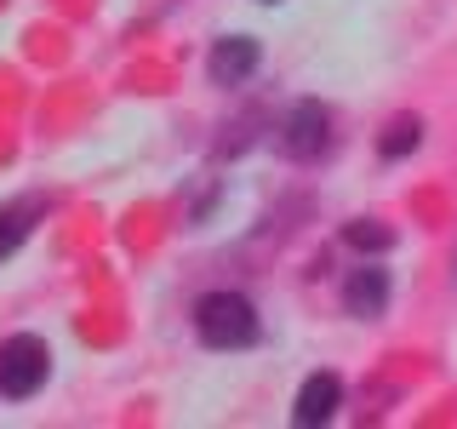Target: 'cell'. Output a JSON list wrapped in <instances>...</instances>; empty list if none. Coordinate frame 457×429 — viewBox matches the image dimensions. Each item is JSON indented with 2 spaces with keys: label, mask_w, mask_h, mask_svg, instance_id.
I'll use <instances>...</instances> for the list:
<instances>
[{
  "label": "cell",
  "mask_w": 457,
  "mask_h": 429,
  "mask_svg": "<svg viewBox=\"0 0 457 429\" xmlns=\"http://www.w3.org/2000/svg\"><path fill=\"white\" fill-rule=\"evenodd\" d=\"M280 149H286V161H320L326 149H332V114H326L320 97H303L292 114H286V126H280Z\"/></svg>",
  "instance_id": "3957f363"
},
{
  "label": "cell",
  "mask_w": 457,
  "mask_h": 429,
  "mask_svg": "<svg viewBox=\"0 0 457 429\" xmlns=\"http://www.w3.org/2000/svg\"><path fill=\"white\" fill-rule=\"evenodd\" d=\"M343 400V383L332 378V372H314V378H303V390H297V424L314 429V424H332Z\"/></svg>",
  "instance_id": "8992f818"
},
{
  "label": "cell",
  "mask_w": 457,
  "mask_h": 429,
  "mask_svg": "<svg viewBox=\"0 0 457 429\" xmlns=\"http://www.w3.org/2000/svg\"><path fill=\"white\" fill-rule=\"evenodd\" d=\"M263 6H275V0H263Z\"/></svg>",
  "instance_id": "30bf717a"
},
{
  "label": "cell",
  "mask_w": 457,
  "mask_h": 429,
  "mask_svg": "<svg viewBox=\"0 0 457 429\" xmlns=\"http://www.w3.org/2000/svg\"><path fill=\"white\" fill-rule=\"evenodd\" d=\"M257 69V40L252 35H223L212 40V57H206V75L218 86H240Z\"/></svg>",
  "instance_id": "277c9868"
},
{
  "label": "cell",
  "mask_w": 457,
  "mask_h": 429,
  "mask_svg": "<svg viewBox=\"0 0 457 429\" xmlns=\"http://www.w3.org/2000/svg\"><path fill=\"white\" fill-rule=\"evenodd\" d=\"M46 372H52L46 338H35V332H18V338H6V343H0V395H12V400H29V395H40Z\"/></svg>",
  "instance_id": "7a4b0ae2"
},
{
  "label": "cell",
  "mask_w": 457,
  "mask_h": 429,
  "mask_svg": "<svg viewBox=\"0 0 457 429\" xmlns=\"http://www.w3.org/2000/svg\"><path fill=\"white\" fill-rule=\"evenodd\" d=\"M35 218H40V200H18V206L0 212V257H6L29 235V229H35Z\"/></svg>",
  "instance_id": "52a82bcc"
},
{
  "label": "cell",
  "mask_w": 457,
  "mask_h": 429,
  "mask_svg": "<svg viewBox=\"0 0 457 429\" xmlns=\"http://www.w3.org/2000/svg\"><path fill=\"white\" fill-rule=\"evenodd\" d=\"M195 332L206 349H246L257 338V309L240 292H206L195 309Z\"/></svg>",
  "instance_id": "6da1fadb"
},
{
  "label": "cell",
  "mask_w": 457,
  "mask_h": 429,
  "mask_svg": "<svg viewBox=\"0 0 457 429\" xmlns=\"http://www.w3.org/2000/svg\"><path fill=\"white\" fill-rule=\"evenodd\" d=\"M418 143H423V126L406 114V121H395L389 132H383V161H400V155H411Z\"/></svg>",
  "instance_id": "ba28073f"
},
{
  "label": "cell",
  "mask_w": 457,
  "mask_h": 429,
  "mask_svg": "<svg viewBox=\"0 0 457 429\" xmlns=\"http://www.w3.org/2000/svg\"><path fill=\"white\" fill-rule=\"evenodd\" d=\"M389 229H383V223H349V229H343V247H354V252H383V247H389Z\"/></svg>",
  "instance_id": "9c48e42d"
},
{
  "label": "cell",
  "mask_w": 457,
  "mask_h": 429,
  "mask_svg": "<svg viewBox=\"0 0 457 429\" xmlns=\"http://www.w3.org/2000/svg\"><path fill=\"white\" fill-rule=\"evenodd\" d=\"M383 304H389V275H383L378 264H366V269H354L349 281H343V309L349 315H361V321H371Z\"/></svg>",
  "instance_id": "5b68a950"
}]
</instances>
